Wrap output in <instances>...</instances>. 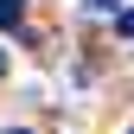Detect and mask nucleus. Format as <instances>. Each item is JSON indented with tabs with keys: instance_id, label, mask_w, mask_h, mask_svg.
Masks as SVG:
<instances>
[{
	"instance_id": "nucleus-1",
	"label": "nucleus",
	"mask_w": 134,
	"mask_h": 134,
	"mask_svg": "<svg viewBox=\"0 0 134 134\" xmlns=\"http://www.w3.org/2000/svg\"><path fill=\"white\" fill-rule=\"evenodd\" d=\"M19 19H26V0H0V32H19Z\"/></svg>"
},
{
	"instance_id": "nucleus-2",
	"label": "nucleus",
	"mask_w": 134,
	"mask_h": 134,
	"mask_svg": "<svg viewBox=\"0 0 134 134\" xmlns=\"http://www.w3.org/2000/svg\"><path fill=\"white\" fill-rule=\"evenodd\" d=\"M115 32H121V38H134V7H121V13H115Z\"/></svg>"
},
{
	"instance_id": "nucleus-3",
	"label": "nucleus",
	"mask_w": 134,
	"mask_h": 134,
	"mask_svg": "<svg viewBox=\"0 0 134 134\" xmlns=\"http://www.w3.org/2000/svg\"><path fill=\"white\" fill-rule=\"evenodd\" d=\"M90 13H121V0H83Z\"/></svg>"
},
{
	"instance_id": "nucleus-4",
	"label": "nucleus",
	"mask_w": 134,
	"mask_h": 134,
	"mask_svg": "<svg viewBox=\"0 0 134 134\" xmlns=\"http://www.w3.org/2000/svg\"><path fill=\"white\" fill-rule=\"evenodd\" d=\"M0 77H7V51H0Z\"/></svg>"
},
{
	"instance_id": "nucleus-5",
	"label": "nucleus",
	"mask_w": 134,
	"mask_h": 134,
	"mask_svg": "<svg viewBox=\"0 0 134 134\" xmlns=\"http://www.w3.org/2000/svg\"><path fill=\"white\" fill-rule=\"evenodd\" d=\"M13 134H32V128H13Z\"/></svg>"
}]
</instances>
